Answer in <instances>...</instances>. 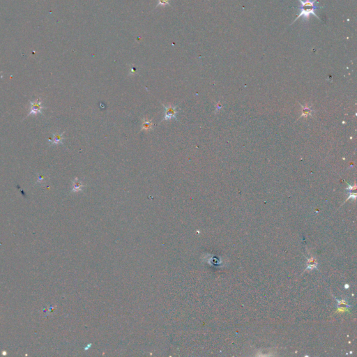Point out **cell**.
I'll return each mask as SVG.
<instances>
[{
  "mask_svg": "<svg viewBox=\"0 0 357 357\" xmlns=\"http://www.w3.org/2000/svg\"><path fill=\"white\" fill-rule=\"evenodd\" d=\"M298 2H300V6L298 7V9L300 10V14L296 17L295 20H294L291 25H292L293 23H295L296 20H297L298 18H301V17H303L305 20H308L310 15H313L318 20H320L319 16L316 14L315 11L319 9V8H324V6L320 7V6L316 5L315 2H317V0H305V1H304V0H298Z\"/></svg>",
  "mask_w": 357,
  "mask_h": 357,
  "instance_id": "1",
  "label": "cell"
},
{
  "mask_svg": "<svg viewBox=\"0 0 357 357\" xmlns=\"http://www.w3.org/2000/svg\"><path fill=\"white\" fill-rule=\"evenodd\" d=\"M164 109H165V112H164V118L163 120H170L172 119L177 118V114L179 112V107L177 105H173L172 104H168V105H163Z\"/></svg>",
  "mask_w": 357,
  "mask_h": 357,
  "instance_id": "2",
  "label": "cell"
},
{
  "mask_svg": "<svg viewBox=\"0 0 357 357\" xmlns=\"http://www.w3.org/2000/svg\"><path fill=\"white\" fill-rule=\"evenodd\" d=\"M30 112H29L28 116L32 115H36L38 114H42V110L44 107L42 105L41 101L40 98H37L34 101H30Z\"/></svg>",
  "mask_w": 357,
  "mask_h": 357,
  "instance_id": "3",
  "label": "cell"
},
{
  "mask_svg": "<svg viewBox=\"0 0 357 357\" xmlns=\"http://www.w3.org/2000/svg\"><path fill=\"white\" fill-rule=\"evenodd\" d=\"M64 133V132H63V133H53V139L50 140V144H59L63 143Z\"/></svg>",
  "mask_w": 357,
  "mask_h": 357,
  "instance_id": "4",
  "label": "cell"
},
{
  "mask_svg": "<svg viewBox=\"0 0 357 357\" xmlns=\"http://www.w3.org/2000/svg\"><path fill=\"white\" fill-rule=\"evenodd\" d=\"M83 183L81 181H80L77 178H75L73 181V192H78L83 189Z\"/></svg>",
  "mask_w": 357,
  "mask_h": 357,
  "instance_id": "5",
  "label": "cell"
},
{
  "mask_svg": "<svg viewBox=\"0 0 357 357\" xmlns=\"http://www.w3.org/2000/svg\"><path fill=\"white\" fill-rule=\"evenodd\" d=\"M153 128V124L151 120L148 119H143L142 124V130L143 131H150Z\"/></svg>",
  "mask_w": 357,
  "mask_h": 357,
  "instance_id": "6",
  "label": "cell"
},
{
  "mask_svg": "<svg viewBox=\"0 0 357 357\" xmlns=\"http://www.w3.org/2000/svg\"><path fill=\"white\" fill-rule=\"evenodd\" d=\"M336 300L337 301V307L341 306H346V308H351L352 307L351 306H350V305L348 304L347 301L346 299L338 300V299H337V298H336Z\"/></svg>",
  "mask_w": 357,
  "mask_h": 357,
  "instance_id": "7",
  "label": "cell"
},
{
  "mask_svg": "<svg viewBox=\"0 0 357 357\" xmlns=\"http://www.w3.org/2000/svg\"><path fill=\"white\" fill-rule=\"evenodd\" d=\"M46 177H47V176H45V174H38V179H37V181H36V183H41L45 182V179H46Z\"/></svg>",
  "mask_w": 357,
  "mask_h": 357,
  "instance_id": "8",
  "label": "cell"
},
{
  "mask_svg": "<svg viewBox=\"0 0 357 357\" xmlns=\"http://www.w3.org/2000/svg\"><path fill=\"white\" fill-rule=\"evenodd\" d=\"M170 0H158V6L170 5Z\"/></svg>",
  "mask_w": 357,
  "mask_h": 357,
  "instance_id": "9",
  "label": "cell"
},
{
  "mask_svg": "<svg viewBox=\"0 0 357 357\" xmlns=\"http://www.w3.org/2000/svg\"><path fill=\"white\" fill-rule=\"evenodd\" d=\"M318 266V263H315V264H312V265H307V267H306V270H309V269H317Z\"/></svg>",
  "mask_w": 357,
  "mask_h": 357,
  "instance_id": "10",
  "label": "cell"
},
{
  "mask_svg": "<svg viewBox=\"0 0 357 357\" xmlns=\"http://www.w3.org/2000/svg\"><path fill=\"white\" fill-rule=\"evenodd\" d=\"M315 263H317V260H316V259L313 257H311L310 258L308 259V261H307V265H312V264H315Z\"/></svg>",
  "mask_w": 357,
  "mask_h": 357,
  "instance_id": "11",
  "label": "cell"
},
{
  "mask_svg": "<svg viewBox=\"0 0 357 357\" xmlns=\"http://www.w3.org/2000/svg\"><path fill=\"white\" fill-rule=\"evenodd\" d=\"M337 308H338V309H337V310H338L339 312H340V313H344L345 310H347V309H346L345 307H344V308H343V307H340V308L339 307H337Z\"/></svg>",
  "mask_w": 357,
  "mask_h": 357,
  "instance_id": "12",
  "label": "cell"
},
{
  "mask_svg": "<svg viewBox=\"0 0 357 357\" xmlns=\"http://www.w3.org/2000/svg\"><path fill=\"white\" fill-rule=\"evenodd\" d=\"M345 288H348V287H349V286H348L347 285H346L345 286Z\"/></svg>",
  "mask_w": 357,
  "mask_h": 357,
  "instance_id": "13",
  "label": "cell"
}]
</instances>
